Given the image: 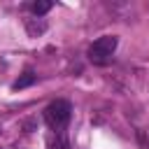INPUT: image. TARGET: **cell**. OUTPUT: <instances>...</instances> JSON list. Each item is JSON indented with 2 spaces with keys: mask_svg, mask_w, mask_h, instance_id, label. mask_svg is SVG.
I'll return each instance as SVG.
<instances>
[{
  "mask_svg": "<svg viewBox=\"0 0 149 149\" xmlns=\"http://www.w3.org/2000/svg\"><path fill=\"white\" fill-rule=\"evenodd\" d=\"M116 47H119V37L116 35H102L88 47V61L95 63V65H107L112 61Z\"/></svg>",
  "mask_w": 149,
  "mask_h": 149,
  "instance_id": "obj_1",
  "label": "cell"
},
{
  "mask_svg": "<svg viewBox=\"0 0 149 149\" xmlns=\"http://www.w3.org/2000/svg\"><path fill=\"white\" fill-rule=\"evenodd\" d=\"M44 116H47V123L56 130H63L72 116V105L68 100H54L47 109H44Z\"/></svg>",
  "mask_w": 149,
  "mask_h": 149,
  "instance_id": "obj_2",
  "label": "cell"
},
{
  "mask_svg": "<svg viewBox=\"0 0 149 149\" xmlns=\"http://www.w3.org/2000/svg\"><path fill=\"white\" fill-rule=\"evenodd\" d=\"M26 30H28L30 37H37V35H42L47 30V21L44 19H28L26 21Z\"/></svg>",
  "mask_w": 149,
  "mask_h": 149,
  "instance_id": "obj_3",
  "label": "cell"
},
{
  "mask_svg": "<svg viewBox=\"0 0 149 149\" xmlns=\"http://www.w3.org/2000/svg\"><path fill=\"white\" fill-rule=\"evenodd\" d=\"M35 81H37V77H35L33 72H23V74H21V77H19V79L12 84V88H14V91H21V88H28V86H33Z\"/></svg>",
  "mask_w": 149,
  "mask_h": 149,
  "instance_id": "obj_4",
  "label": "cell"
},
{
  "mask_svg": "<svg viewBox=\"0 0 149 149\" xmlns=\"http://www.w3.org/2000/svg\"><path fill=\"white\" fill-rule=\"evenodd\" d=\"M47 149H70V144H68V140H65L63 133H56L54 137H49Z\"/></svg>",
  "mask_w": 149,
  "mask_h": 149,
  "instance_id": "obj_5",
  "label": "cell"
},
{
  "mask_svg": "<svg viewBox=\"0 0 149 149\" xmlns=\"http://www.w3.org/2000/svg\"><path fill=\"white\" fill-rule=\"evenodd\" d=\"M30 9H33V14L40 19V16H44V14L51 9V2H49V0H35V2L30 5Z\"/></svg>",
  "mask_w": 149,
  "mask_h": 149,
  "instance_id": "obj_6",
  "label": "cell"
}]
</instances>
